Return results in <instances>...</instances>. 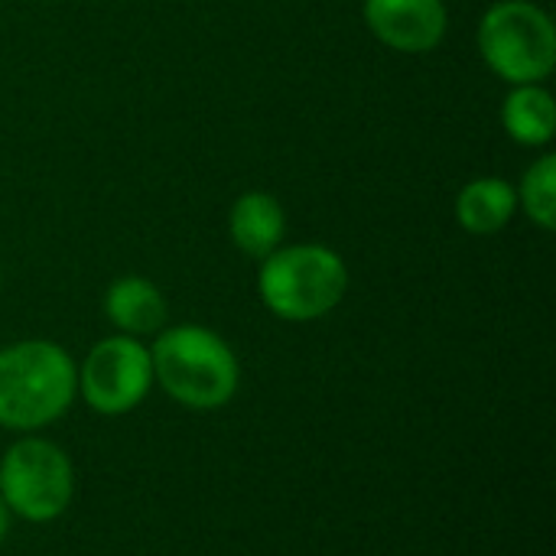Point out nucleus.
Masks as SVG:
<instances>
[{"label":"nucleus","mask_w":556,"mask_h":556,"mask_svg":"<svg viewBox=\"0 0 556 556\" xmlns=\"http://www.w3.org/2000/svg\"><path fill=\"white\" fill-rule=\"evenodd\" d=\"M104 316L121 336L143 339V336H156L160 329H166L169 306L153 280L121 277L104 293Z\"/></svg>","instance_id":"obj_9"},{"label":"nucleus","mask_w":556,"mask_h":556,"mask_svg":"<svg viewBox=\"0 0 556 556\" xmlns=\"http://www.w3.org/2000/svg\"><path fill=\"white\" fill-rule=\"evenodd\" d=\"M518 195V208L544 231L556 228V156H541L534 160L525 176L521 186L515 189Z\"/></svg>","instance_id":"obj_12"},{"label":"nucleus","mask_w":556,"mask_h":556,"mask_svg":"<svg viewBox=\"0 0 556 556\" xmlns=\"http://www.w3.org/2000/svg\"><path fill=\"white\" fill-rule=\"evenodd\" d=\"M78 394L72 355L49 339H23L0 349V427L39 430L55 424Z\"/></svg>","instance_id":"obj_2"},{"label":"nucleus","mask_w":556,"mask_h":556,"mask_svg":"<svg viewBox=\"0 0 556 556\" xmlns=\"http://www.w3.org/2000/svg\"><path fill=\"white\" fill-rule=\"evenodd\" d=\"M228 235L241 254L264 261L287 238V212L270 192H244L228 212Z\"/></svg>","instance_id":"obj_8"},{"label":"nucleus","mask_w":556,"mask_h":556,"mask_svg":"<svg viewBox=\"0 0 556 556\" xmlns=\"http://www.w3.org/2000/svg\"><path fill=\"white\" fill-rule=\"evenodd\" d=\"M75 495L68 456L42 437L16 440L0 459V498L10 515L29 525H49L65 515Z\"/></svg>","instance_id":"obj_5"},{"label":"nucleus","mask_w":556,"mask_h":556,"mask_svg":"<svg viewBox=\"0 0 556 556\" xmlns=\"http://www.w3.org/2000/svg\"><path fill=\"white\" fill-rule=\"evenodd\" d=\"M505 134L521 147H547L556 137L554 94L544 85H511L502 104Z\"/></svg>","instance_id":"obj_11"},{"label":"nucleus","mask_w":556,"mask_h":556,"mask_svg":"<svg viewBox=\"0 0 556 556\" xmlns=\"http://www.w3.org/2000/svg\"><path fill=\"white\" fill-rule=\"evenodd\" d=\"M153 388L150 349L134 336L101 339L78 368V394L101 417H124L137 410Z\"/></svg>","instance_id":"obj_6"},{"label":"nucleus","mask_w":556,"mask_h":556,"mask_svg":"<svg viewBox=\"0 0 556 556\" xmlns=\"http://www.w3.org/2000/svg\"><path fill=\"white\" fill-rule=\"evenodd\" d=\"M153 381L189 410H218L231 404L241 368L231 345L205 326H169L150 349Z\"/></svg>","instance_id":"obj_1"},{"label":"nucleus","mask_w":556,"mask_h":556,"mask_svg":"<svg viewBox=\"0 0 556 556\" xmlns=\"http://www.w3.org/2000/svg\"><path fill=\"white\" fill-rule=\"evenodd\" d=\"M7 534H10V511H7V505L0 498V544L7 541Z\"/></svg>","instance_id":"obj_13"},{"label":"nucleus","mask_w":556,"mask_h":556,"mask_svg":"<svg viewBox=\"0 0 556 556\" xmlns=\"http://www.w3.org/2000/svg\"><path fill=\"white\" fill-rule=\"evenodd\" d=\"M479 55L508 85H544L556 68V26L534 0H498L479 23Z\"/></svg>","instance_id":"obj_4"},{"label":"nucleus","mask_w":556,"mask_h":556,"mask_svg":"<svg viewBox=\"0 0 556 556\" xmlns=\"http://www.w3.org/2000/svg\"><path fill=\"white\" fill-rule=\"evenodd\" d=\"M0 283H3V270H0Z\"/></svg>","instance_id":"obj_14"},{"label":"nucleus","mask_w":556,"mask_h":556,"mask_svg":"<svg viewBox=\"0 0 556 556\" xmlns=\"http://www.w3.org/2000/svg\"><path fill=\"white\" fill-rule=\"evenodd\" d=\"M515 212H518L515 186L505 182L502 176H479L466 182L456 195V222L476 238L498 235L515 218Z\"/></svg>","instance_id":"obj_10"},{"label":"nucleus","mask_w":556,"mask_h":556,"mask_svg":"<svg viewBox=\"0 0 556 556\" xmlns=\"http://www.w3.org/2000/svg\"><path fill=\"white\" fill-rule=\"evenodd\" d=\"M261 303L287 323H313L329 316L349 293V267L326 244L277 248L261 261Z\"/></svg>","instance_id":"obj_3"},{"label":"nucleus","mask_w":556,"mask_h":556,"mask_svg":"<svg viewBox=\"0 0 556 556\" xmlns=\"http://www.w3.org/2000/svg\"><path fill=\"white\" fill-rule=\"evenodd\" d=\"M362 16L378 42L407 55L433 52L450 26L443 0H365Z\"/></svg>","instance_id":"obj_7"}]
</instances>
